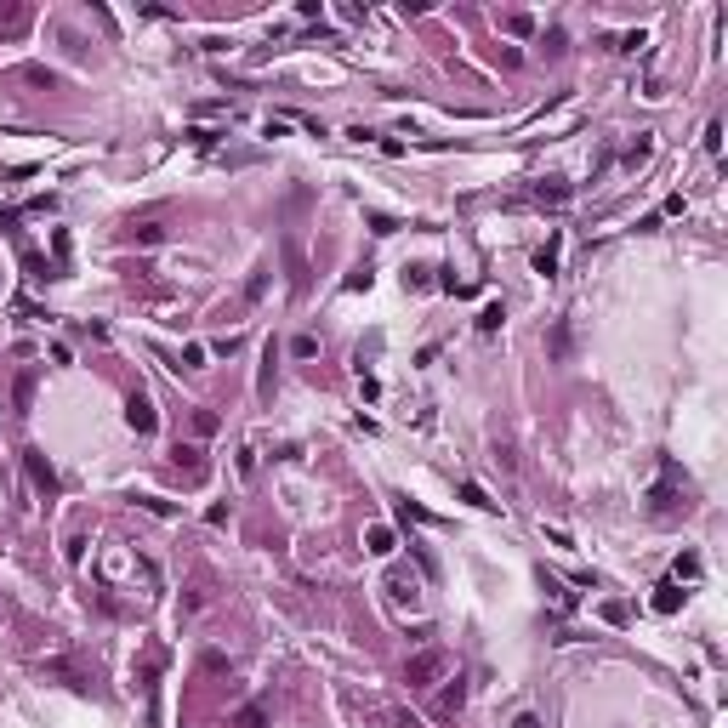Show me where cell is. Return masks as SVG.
Returning a JSON list of instances; mask_svg holds the SVG:
<instances>
[{"label":"cell","mask_w":728,"mask_h":728,"mask_svg":"<svg viewBox=\"0 0 728 728\" xmlns=\"http://www.w3.org/2000/svg\"><path fill=\"white\" fill-rule=\"evenodd\" d=\"M364 546L376 552V558H393V529H387V524H376V529H364Z\"/></svg>","instance_id":"6"},{"label":"cell","mask_w":728,"mask_h":728,"mask_svg":"<svg viewBox=\"0 0 728 728\" xmlns=\"http://www.w3.org/2000/svg\"><path fill=\"white\" fill-rule=\"evenodd\" d=\"M461 700H466V683L450 677V689H444V711H461Z\"/></svg>","instance_id":"9"},{"label":"cell","mask_w":728,"mask_h":728,"mask_svg":"<svg viewBox=\"0 0 728 728\" xmlns=\"http://www.w3.org/2000/svg\"><path fill=\"white\" fill-rule=\"evenodd\" d=\"M552 353H558V359L569 353V324H558V330H552Z\"/></svg>","instance_id":"17"},{"label":"cell","mask_w":728,"mask_h":728,"mask_svg":"<svg viewBox=\"0 0 728 728\" xmlns=\"http://www.w3.org/2000/svg\"><path fill=\"white\" fill-rule=\"evenodd\" d=\"M535 199H541V205H564V199H569V188H564V183H541V188H535Z\"/></svg>","instance_id":"7"},{"label":"cell","mask_w":728,"mask_h":728,"mask_svg":"<svg viewBox=\"0 0 728 728\" xmlns=\"http://www.w3.org/2000/svg\"><path fill=\"white\" fill-rule=\"evenodd\" d=\"M558 250H564V239L552 234V239H546V245L535 250V273H558Z\"/></svg>","instance_id":"5"},{"label":"cell","mask_w":728,"mask_h":728,"mask_svg":"<svg viewBox=\"0 0 728 728\" xmlns=\"http://www.w3.org/2000/svg\"><path fill=\"white\" fill-rule=\"evenodd\" d=\"M461 501H473V506H484V512H495V501H490V495H484V490H478L473 478H466V484H461Z\"/></svg>","instance_id":"8"},{"label":"cell","mask_w":728,"mask_h":728,"mask_svg":"<svg viewBox=\"0 0 728 728\" xmlns=\"http://www.w3.org/2000/svg\"><path fill=\"white\" fill-rule=\"evenodd\" d=\"M495 324H501V302H490V308L478 313V330H495Z\"/></svg>","instance_id":"16"},{"label":"cell","mask_w":728,"mask_h":728,"mask_svg":"<svg viewBox=\"0 0 728 728\" xmlns=\"http://www.w3.org/2000/svg\"><path fill=\"white\" fill-rule=\"evenodd\" d=\"M387 592L393 597H415V575H387Z\"/></svg>","instance_id":"10"},{"label":"cell","mask_w":728,"mask_h":728,"mask_svg":"<svg viewBox=\"0 0 728 728\" xmlns=\"http://www.w3.org/2000/svg\"><path fill=\"white\" fill-rule=\"evenodd\" d=\"M29 404H34V376H17V410L29 415Z\"/></svg>","instance_id":"13"},{"label":"cell","mask_w":728,"mask_h":728,"mask_svg":"<svg viewBox=\"0 0 728 728\" xmlns=\"http://www.w3.org/2000/svg\"><path fill=\"white\" fill-rule=\"evenodd\" d=\"M677 604H683V597H677V586H671V580H666V586H660V597H655V609H660V615H671V609H677Z\"/></svg>","instance_id":"12"},{"label":"cell","mask_w":728,"mask_h":728,"mask_svg":"<svg viewBox=\"0 0 728 728\" xmlns=\"http://www.w3.org/2000/svg\"><path fill=\"white\" fill-rule=\"evenodd\" d=\"M512 728H541V722H535V717H518V722H512Z\"/></svg>","instance_id":"22"},{"label":"cell","mask_w":728,"mask_h":728,"mask_svg":"<svg viewBox=\"0 0 728 728\" xmlns=\"http://www.w3.org/2000/svg\"><path fill=\"white\" fill-rule=\"evenodd\" d=\"M177 466H183L188 478H199V473H205V450H199V444H177Z\"/></svg>","instance_id":"4"},{"label":"cell","mask_w":728,"mask_h":728,"mask_svg":"<svg viewBox=\"0 0 728 728\" xmlns=\"http://www.w3.org/2000/svg\"><path fill=\"white\" fill-rule=\"evenodd\" d=\"M29 23V12H0V34H17Z\"/></svg>","instance_id":"15"},{"label":"cell","mask_w":728,"mask_h":728,"mask_svg":"<svg viewBox=\"0 0 728 728\" xmlns=\"http://www.w3.org/2000/svg\"><path fill=\"white\" fill-rule=\"evenodd\" d=\"M239 728H262V711H256V706H250V711H239Z\"/></svg>","instance_id":"21"},{"label":"cell","mask_w":728,"mask_h":728,"mask_svg":"<svg viewBox=\"0 0 728 728\" xmlns=\"http://www.w3.org/2000/svg\"><path fill=\"white\" fill-rule=\"evenodd\" d=\"M137 501H143L148 512H159V518H171V501H159V495H137Z\"/></svg>","instance_id":"20"},{"label":"cell","mask_w":728,"mask_h":728,"mask_svg":"<svg viewBox=\"0 0 728 728\" xmlns=\"http://www.w3.org/2000/svg\"><path fill=\"white\" fill-rule=\"evenodd\" d=\"M23 466H29V478H34V490H46V495L57 490V473H52V461H46V455H40V450H29V455H23Z\"/></svg>","instance_id":"2"},{"label":"cell","mask_w":728,"mask_h":728,"mask_svg":"<svg viewBox=\"0 0 728 728\" xmlns=\"http://www.w3.org/2000/svg\"><path fill=\"white\" fill-rule=\"evenodd\" d=\"M649 148H655V143H649V131H643V137H637V143L626 148V165H643V159H649Z\"/></svg>","instance_id":"11"},{"label":"cell","mask_w":728,"mask_h":728,"mask_svg":"<svg viewBox=\"0 0 728 728\" xmlns=\"http://www.w3.org/2000/svg\"><path fill=\"white\" fill-rule=\"evenodd\" d=\"M700 575V558H677V580H694Z\"/></svg>","instance_id":"18"},{"label":"cell","mask_w":728,"mask_h":728,"mask_svg":"<svg viewBox=\"0 0 728 728\" xmlns=\"http://www.w3.org/2000/svg\"><path fill=\"white\" fill-rule=\"evenodd\" d=\"M404 677H410V689H433V683H444V677H450V660H444L438 649H427V655H415V660H410V671H404Z\"/></svg>","instance_id":"1"},{"label":"cell","mask_w":728,"mask_h":728,"mask_svg":"<svg viewBox=\"0 0 728 728\" xmlns=\"http://www.w3.org/2000/svg\"><path fill=\"white\" fill-rule=\"evenodd\" d=\"M290 353H296V359H313V353H319V336H296Z\"/></svg>","instance_id":"14"},{"label":"cell","mask_w":728,"mask_h":728,"mask_svg":"<svg viewBox=\"0 0 728 728\" xmlns=\"http://www.w3.org/2000/svg\"><path fill=\"white\" fill-rule=\"evenodd\" d=\"M125 421L137 427V433H154V404L143 393H131V404H125Z\"/></svg>","instance_id":"3"},{"label":"cell","mask_w":728,"mask_h":728,"mask_svg":"<svg viewBox=\"0 0 728 728\" xmlns=\"http://www.w3.org/2000/svg\"><path fill=\"white\" fill-rule=\"evenodd\" d=\"M717 148H722V125L711 120V125H706V154H717Z\"/></svg>","instance_id":"19"}]
</instances>
